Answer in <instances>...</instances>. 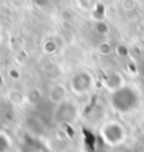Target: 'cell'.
Returning a JSON list of instances; mask_svg holds the SVG:
<instances>
[{"label": "cell", "instance_id": "1", "mask_svg": "<svg viewBox=\"0 0 144 152\" xmlns=\"http://www.w3.org/2000/svg\"><path fill=\"white\" fill-rule=\"evenodd\" d=\"M140 104V94L137 89L132 86H120L110 94V106L117 113L127 114L136 110Z\"/></svg>", "mask_w": 144, "mask_h": 152}, {"label": "cell", "instance_id": "2", "mask_svg": "<svg viewBox=\"0 0 144 152\" xmlns=\"http://www.w3.org/2000/svg\"><path fill=\"white\" fill-rule=\"evenodd\" d=\"M102 135L105 141L110 145H117L126 138V130L119 123H107L102 128Z\"/></svg>", "mask_w": 144, "mask_h": 152}, {"label": "cell", "instance_id": "3", "mask_svg": "<svg viewBox=\"0 0 144 152\" xmlns=\"http://www.w3.org/2000/svg\"><path fill=\"white\" fill-rule=\"evenodd\" d=\"M72 89L73 92L78 94H83V93H88L92 89L93 85V79L92 76L89 75L88 72H79L72 77Z\"/></svg>", "mask_w": 144, "mask_h": 152}, {"label": "cell", "instance_id": "4", "mask_svg": "<svg viewBox=\"0 0 144 152\" xmlns=\"http://www.w3.org/2000/svg\"><path fill=\"white\" fill-rule=\"evenodd\" d=\"M10 147H11L10 138L7 137V134L0 132V152H9Z\"/></svg>", "mask_w": 144, "mask_h": 152}, {"label": "cell", "instance_id": "5", "mask_svg": "<svg viewBox=\"0 0 144 152\" xmlns=\"http://www.w3.org/2000/svg\"><path fill=\"white\" fill-rule=\"evenodd\" d=\"M33 152H43V151H33Z\"/></svg>", "mask_w": 144, "mask_h": 152}]
</instances>
